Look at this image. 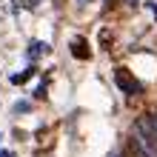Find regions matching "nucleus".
Segmentation results:
<instances>
[{"label":"nucleus","instance_id":"20e7f679","mask_svg":"<svg viewBox=\"0 0 157 157\" xmlns=\"http://www.w3.org/2000/svg\"><path fill=\"white\" fill-rule=\"evenodd\" d=\"M77 3H89V0H77Z\"/></svg>","mask_w":157,"mask_h":157},{"label":"nucleus","instance_id":"f257e3e1","mask_svg":"<svg viewBox=\"0 0 157 157\" xmlns=\"http://www.w3.org/2000/svg\"><path fill=\"white\" fill-rule=\"evenodd\" d=\"M132 154L134 157H157V132L151 123V114H143L132 128Z\"/></svg>","mask_w":157,"mask_h":157},{"label":"nucleus","instance_id":"7ed1b4c3","mask_svg":"<svg viewBox=\"0 0 157 157\" xmlns=\"http://www.w3.org/2000/svg\"><path fill=\"white\" fill-rule=\"evenodd\" d=\"M71 49H75L77 57H86V52H83V49H86V43H83V40H75V43H71Z\"/></svg>","mask_w":157,"mask_h":157},{"label":"nucleus","instance_id":"f03ea898","mask_svg":"<svg viewBox=\"0 0 157 157\" xmlns=\"http://www.w3.org/2000/svg\"><path fill=\"white\" fill-rule=\"evenodd\" d=\"M114 80H117V86L123 89V91H128V94H137V91H140V83L128 77V71H126V69H117Z\"/></svg>","mask_w":157,"mask_h":157}]
</instances>
